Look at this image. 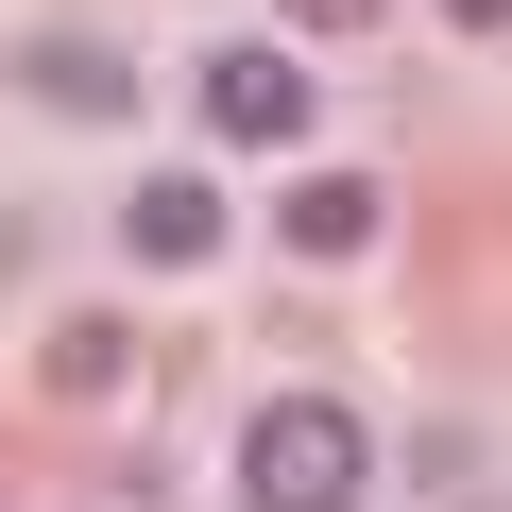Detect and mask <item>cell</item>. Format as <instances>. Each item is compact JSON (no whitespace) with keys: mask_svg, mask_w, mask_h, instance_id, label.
Returning a JSON list of instances; mask_svg holds the SVG:
<instances>
[{"mask_svg":"<svg viewBox=\"0 0 512 512\" xmlns=\"http://www.w3.org/2000/svg\"><path fill=\"white\" fill-rule=\"evenodd\" d=\"M376 495V427L342 393H256L239 427V512H359Z\"/></svg>","mask_w":512,"mask_h":512,"instance_id":"1","label":"cell"},{"mask_svg":"<svg viewBox=\"0 0 512 512\" xmlns=\"http://www.w3.org/2000/svg\"><path fill=\"white\" fill-rule=\"evenodd\" d=\"M205 137L291 154V137H308V69H291V52H205Z\"/></svg>","mask_w":512,"mask_h":512,"instance_id":"2","label":"cell"},{"mask_svg":"<svg viewBox=\"0 0 512 512\" xmlns=\"http://www.w3.org/2000/svg\"><path fill=\"white\" fill-rule=\"evenodd\" d=\"M120 256H137V274L222 256V188H205V171H137V188H120Z\"/></svg>","mask_w":512,"mask_h":512,"instance_id":"3","label":"cell"},{"mask_svg":"<svg viewBox=\"0 0 512 512\" xmlns=\"http://www.w3.org/2000/svg\"><path fill=\"white\" fill-rule=\"evenodd\" d=\"M376 222H393V205H376V171H291V205H274V239H291V256H325V274H342V256H376Z\"/></svg>","mask_w":512,"mask_h":512,"instance_id":"4","label":"cell"},{"mask_svg":"<svg viewBox=\"0 0 512 512\" xmlns=\"http://www.w3.org/2000/svg\"><path fill=\"white\" fill-rule=\"evenodd\" d=\"M18 86H35L52 120H137V69H120L103 35H35V52H18Z\"/></svg>","mask_w":512,"mask_h":512,"instance_id":"5","label":"cell"},{"mask_svg":"<svg viewBox=\"0 0 512 512\" xmlns=\"http://www.w3.org/2000/svg\"><path fill=\"white\" fill-rule=\"evenodd\" d=\"M52 376H69V393H120L137 342H120V325H52Z\"/></svg>","mask_w":512,"mask_h":512,"instance_id":"6","label":"cell"},{"mask_svg":"<svg viewBox=\"0 0 512 512\" xmlns=\"http://www.w3.org/2000/svg\"><path fill=\"white\" fill-rule=\"evenodd\" d=\"M274 18H291V35H359L376 0H274Z\"/></svg>","mask_w":512,"mask_h":512,"instance_id":"7","label":"cell"},{"mask_svg":"<svg viewBox=\"0 0 512 512\" xmlns=\"http://www.w3.org/2000/svg\"><path fill=\"white\" fill-rule=\"evenodd\" d=\"M495 18H512V0H444V35H495Z\"/></svg>","mask_w":512,"mask_h":512,"instance_id":"8","label":"cell"}]
</instances>
